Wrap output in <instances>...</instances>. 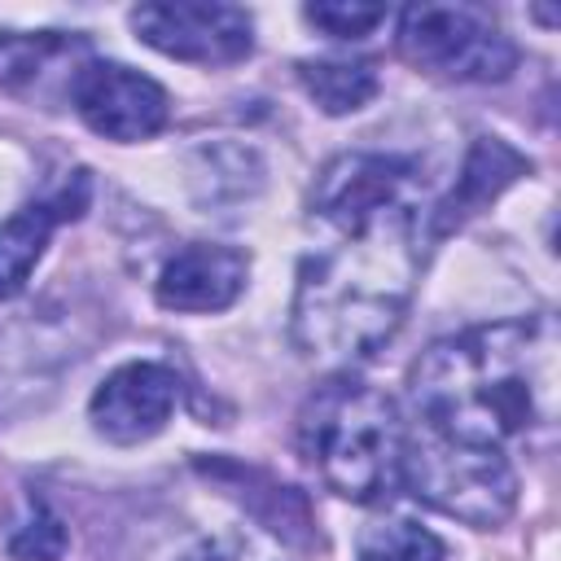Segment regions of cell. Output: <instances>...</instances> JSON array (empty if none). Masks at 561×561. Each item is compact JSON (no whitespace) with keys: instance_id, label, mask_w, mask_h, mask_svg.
I'll use <instances>...</instances> for the list:
<instances>
[{"instance_id":"cell-1","label":"cell","mask_w":561,"mask_h":561,"mask_svg":"<svg viewBox=\"0 0 561 561\" xmlns=\"http://www.w3.org/2000/svg\"><path fill=\"white\" fill-rule=\"evenodd\" d=\"M421 188L403 158L342 153L311 188V245L298 263L289 333L307 359L355 364L403 320L421 272Z\"/></svg>"},{"instance_id":"cell-2","label":"cell","mask_w":561,"mask_h":561,"mask_svg":"<svg viewBox=\"0 0 561 561\" xmlns=\"http://www.w3.org/2000/svg\"><path fill=\"white\" fill-rule=\"evenodd\" d=\"M408 394L425 430L504 447L557 416V329L548 316H526L438 337L412 364Z\"/></svg>"},{"instance_id":"cell-3","label":"cell","mask_w":561,"mask_h":561,"mask_svg":"<svg viewBox=\"0 0 561 561\" xmlns=\"http://www.w3.org/2000/svg\"><path fill=\"white\" fill-rule=\"evenodd\" d=\"M298 451L342 500L373 504L399 482L403 421L386 390L359 377L320 381L298 408Z\"/></svg>"},{"instance_id":"cell-4","label":"cell","mask_w":561,"mask_h":561,"mask_svg":"<svg viewBox=\"0 0 561 561\" xmlns=\"http://www.w3.org/2000/svg\"><path fill=\"white\" fill-rule=\"evenodd\" d=\"M399 478L421 504L478 530L508 522L517 508V469L500 447L456 443L434 430L403 434Z\"/></svg>"},{"instance_id":"cell-5","label":"cell","mask_w":561,"mask_h":561,"mask_svg":"<svg viewBox=\"0 0 561 561\" xmlns=\"http://www.w3.org/2000/svg\"><path fill=\"white\" fill-rule=\"evenodd\" d=\"M399 57L443 83H500L517 48L482 4H408L399 13Z\"/></svg>"},{"instance_id":"cell-6","label":"cell","mask_w":561,"mask_h":561,"mask_svg":"<svg viewBox=\"0 0 561 561\" xmlns=\"http://www.w3.org/2000/svg\"><path fill=\"white\" fill-rule=\"evenodd\" d=\"M131 31L162 57L193 66H232L254 53V18L237 4H140L131 9Z\"/></svg>"},{"instance_id":"cell-7","label":"cell","mask_w":561,"mask_h":561,"mask_svg":"<svg viewBox=\"0 0 561 561\" xmlns=\"http://www.w3.org/2000/svg\"><path fill=\"white\" fill-rule=\"evenodd\" d=\"M70 105L75 114L105 140H149L167 127L171 101L162 83L123 66V61H83L70 75Z\"/></svg>"},{"instance_id":"cell-8","label":"cell","mask_w":561,"mask_h":561,"mask_svg":"<svg viewBox=\"0 0 561 561\" xmlns=\"http://www.w3.org/2000/svg\"><path fill=\"white\" fill-rule=\"evenodd\" d=\"M180 403V377L158 359L118 364L88 403V421L105 443L136 447L149 443Z\"/></svg>"},{"instance_id":"cell-9","label":"cell","mask_w":561,"mask_h":561,"mask_svg":"<svg viewBox=\"0 0 561 561\" xmlns=\"http://www.w3.org/2000/svg\"><path fill=\"white\" fill-rule=\"evenodd\" d=\"M245 280H250L245 250L224 245V241H193L167 259V267L158 272L153 298L167 311L206 316V311L232 307L245 294Z\"/></svg>"},{"instance_id":"cell-10","label":"cell","mask_w":561,"mask_h":561,"mask_svg":"<svg viewBox=\"0 0 561 561\" xmlns=\"http://www.w3.org/2000/svg\"><path fill=\"white\" fill-rule=\"evenodd\" d=\"M88 197H92L88 171H70L48 197L26 202L18 215H9L0 224V298H18L26 289L35 263L48 250L53 228L66 224V219H79Z\"/></svg>"},{"instance_id":"cell-11","label":"cell","mask_w":561,"mask_h":561,"mask_svg":"<svg viewBox=\"0 0 561 561\" xmlns=\"http://www.w3.org/2000/svg\"><path fill=\"white\" fill-rule=\"evenodd\" d=\"M522 175H530V158L526 153H517L500 136H478L473 149H469V158H465V167H460V175H456V188L430 215V241H438L451 228H460L469 215H478L482 206H491Z\"/></svg>"},{"instance_id":"cell-12","label":"cell","mask_w":561,"mask_h":561,"mask_svg":"<svg viewBox=\"0 0 561 561\" xmlns=\"http://www.w3.org/2000/svg\"><path fill=\"white\" fill-rule=\"evenodd\" d=\"M298 83L307 88V96L324 110V114H355L364 110L381 79L373 61H342V57H316V61H298Z\"/></svg>"},{"instance_id":"cell-13","label":"cell","mask_w":561,"mask_h":561,"mask_svg":"<svg viewBox=\"0 0 561 561\" xmlns=\"http://www.w3.org/2000/svg\"><path fill=\"white\" fill-rule=\"evenodd\" d=\"M359 561H443V539L412 517H377L359 535Z\"/></svg>"},{"instance_id":"cell-14","label":"cell","mask_w":561,"mask_h":561,"mask_svg":"<svg viewBox=\"0 0 561 561\" xmlns=\"http://www.w3.org/2000/svg\"><path fill=\"white\" fill-rule=\"evenodd\" d=\"M70 48H83V39H70L61 31H0V83L4 88H22L31 83L53 57L70 53Z\"/></svg>"},{"instance_id":"cell-15","label":"cell","mask_w":561,"mask_h":561,"mask_svg":"<svg viewBox=\"0 0 561 561\" xmlns=\"http://www.w3.org/2000/svg\"><path fill=\"white\" fill-rule=\"evenodd\" d=\"M175 561H294V557L285 552V543L276 535H263L250 526H228V530L202 535Z\"/></svg>"},{"instance_id":"cell-16","label":"cell","mask_w":561,"mask_h":561,"mask_svg":"<svg viewBox=\"0 0 561 561\" xmlns=\"http://www.w3.org/2000/svg\"><path fill=\"white\" fill-rule=\"evenodd\" d=\"M61 552H66V522L44 500L31 495L26 517L9 535V557L13 561H61Z\"/></svg>"},{"instance_id":"cell-17","label":"cell","mask_w":561,"mask_h":561,"mask_svg":"<svg viewBox=\"0 0 561 561\" xmlns=\"http://www.w3.org/2000/svg\"><path fill=\"white\" fill-rule=\"evenodd\" d=\"M302 18L324 31L329 39H364L373 26L386 22L381 4H355V0H324V4H307Z\"/></svg>"}]
</instances>
